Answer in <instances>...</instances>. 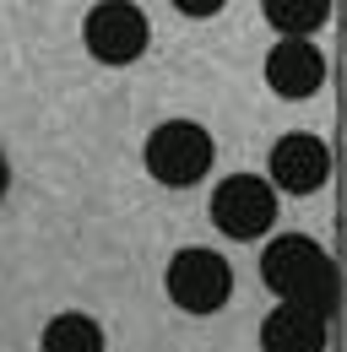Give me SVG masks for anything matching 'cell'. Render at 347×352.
Returning a JSON list of instances; mask_svg holds the SVG:
<instances>
[{
	"label": "cell",
	"mask_w": 347,
	"mask_h": 352,
	"mask_svg": "<svg viewBox=\"0 0 347 352\" xmlns=\"http://www.w3.org/2000/svg\"><path fill=\"white\" fill-rule=\"evenodd\" d=\"M260 276H266V287H271L282 304H299V309H309V314H320V320H331V309L342 298L331 255H326L315 239H304V233L271 239L266 255H260Z\"/></svg>",
	"instance_id": "cell-1"
},
{
	"label": "cell",
	"mask_w": 347,
	"mask_h": 352,
	"mask_svg": "<svg viewBox=\"0 0 347 352\" xmlns=\"http://www.w3.org/2000/svg\"><path fill=\"white\" fill-rule=\"evenodd\" d=\"M212 168V135L196 120H169L147 135V174L169 190H185L196 179H207Z\"/></svg>",
	"instance_id": "cell-2"
},
{
	"label": "cell",
	"mask_w": 347,
	"mask_h": 352,
	"mask_svg": "<svg viewBox=\"0 0 347 352\" xmlns=\"http://www.w3.org/2000/svg\"><path fill=\"white\" fill-rule=\"evenodd\" d=\"M82 38H87V54L98 65H130L152 44V22L130 0H98L82 22Z\"/></svg>",
	"instance_id": "cell-3"
},
{
	"label": "cell",
	"mask_w": 347,
	"mask_h": 352,
	"mask_svg": "<svg viewBox=\"0 0 347 352\" xmlns=\"http://www.w3.org/2000/svg\"><path fill=\"white\" fill-rule=\"evenodd\" d=\"M163 287H169V298L185 314H217L233 298V265L222 261L217 250H179L169 261Z\"/></svg>",
	"instance_id": "cell-4"
},
{
	"label": "cell",
	"mask_w": 347,
	"mask_h": 352,
	"mask_svg": "<svg viewBox=\"0 0 347 352\" xmlns=\"http://www.w3.org/2000/svg\"><path fill=\"white\" fill-rule=\"evenodd\" d=\"M212 222L228 233V239H260L271 222H277V190L255 174H233L217 184L212 195Z\"/></svg>",
	"instance_id": "cell-5"
},
{
	"label": "cell",
	"mask_w": 347,
	"mask_h": 352,
	"mask_svg": "<svg viewBox=\"0 0 347 352\" xmlns=\"http://www.w3.org/2000/svg\"><path fill=\"white\" fill-rule=\"evenodd\" d=\"M326 174H331V152H326L320 135L288 131L271 146V179H266V184H277V190H288V195H315V190L326 184Z\"/></svg>",
	"instance_id": "cell-6"
},
{
	"label": "cell",
	"mask_w": 347,
	"mask_h": 352,
	"mask_svg": "<svg viewBox=\"0 0 347 352\" xmlns=\"http://www.w3.org/2000/svg\"><path fill=\"white\" fill-rule=\"evenodd\" d=\"M266 82L277 98H309V92H320L326 82V54L309 44V38H282V44H271L266 54Z\"/></svg>",
	"instance_id": "cell-7"
},
{
	"label": "cell",
	"mask_w": 347,
	"mask_h": 352,
	"mask_svg": "<svg viewBox=\"0 0 347 352\" xmlns=\"http://www.w3.org/2000/svg\"><path fill=\"white\" fill-rule=\"evenodd\" d=\"M260 352H326V320L299 304H277L260 325Z\"/></svg>",
	"instance_id": "cell-8"
},
{
	"label": "cell",
	"mask_w": 347,
	"mask_h": 352,
	"mask_svg": "<svg viewBox=\"0 0 347 352\" xmlns=\"http://www.w3.org/2000/svg\"><path fill=\"white\" fill-rule=\"evenodd\" d=\"M43 352H103V325L98 320H87L76 309H65V314H54L49 325H43Z\"/></svg>",
	"instance_id": "cell-9"
},
{
	"label": "cell",
	"mask_w": 347,
	"mask_h": 352,
	"mask_svg": "<svg viewBox=\"0 0 347 352\" xmlns=\"http://www.w3.org/2000/svg\"><path fill=\"white\" fill-rule=\"evenodd\" d=\"M331 0H266V22L282 38H309L315 28H326Z\"/></svg>",
	"instance_id": "cell-10"
},
{
	"label": "cell",
	"mask_w": 347,
	"mask_h": 352,
	"mask_svg": "<svg viewBox=\"0 0 347 352\" xmlns=\"http://www.w3.org/2000/svg\"><path fill=\"white\" fill-rule=\"evenodd\" d=\"M174 6H179L185 16H217V11L228 6V0H174Z\"/></svg>",
	"instance_id": "cell-11"
},
{
	"label": "cell",
	"mask_w": 347,
	"mask_h": 352,
	"mask_svg": "<svg viewBox=\"0 0 347 352\" xmlns=\"http://www.w3.org/2000/svg\"><path fill=\"white\" fill-rule=\"evenodd\" d=\"M11 190V163H6V152H0V195Z\"/></svg>",
	"instance_id": "cell-12"
}]
</instances>
